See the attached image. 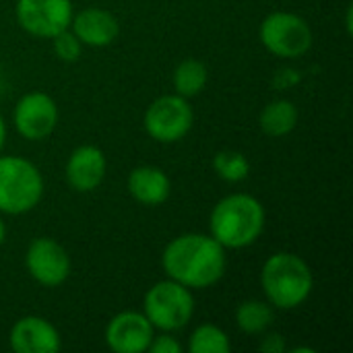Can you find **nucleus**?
Returning <instances> with one entry per match:
<instances>
[{
	"label": "nucleus",
	"mask_w": 353,
	"mask_h": 353,
	"mask_svg": "<svg viewBox=\"0 0 353 353\" xmlns=\"http://www.w3.org/2000/svg\"><path fill=\"white\" fill-rule=\"evenodd\" d=\"M172 81H174L176 93L190 99V97L199 95L205 89V85H207V66L196 58H186L176 66Z\"/></svg>",
	"instance_id": "17"
},
{
	"label": "nucleus",
	"mask_w": 353,
	"mask_h": 353,
	"mask_svg": "<svg viewBox=\"0 0 353 353\" xmlns=\"http://www.w3.org/2000/svg\"><path fill=\"white\" fill-rule=\"evenodd\" d=\"M273 308L261 300H246L236 310V325L246 335H261L273 325Z\"/></svg>",
	"instance_id": "18"
},
{
	"label": "nucleus",
	"mask_w": 353,
	"mask_h": 353,
	"mask_svg": "<svg viewBox=\"0 0 353 353\" xmlns=\"http://www.w3.org/2000/svg\"><path fill=\"white\" fill-rule=\"evenodd\" d=\"M14 14L23 31L35 37L52 39L56 33L70 27L72 2L70 0H17Z\"/></svg>",
	"instance_id": "8"
},
{
	"label": "nucleus",
	"mask_w": 353,
	"mask_h": 353,
	"mask_svg": "<svg viewBox=\"0 0 353 353\" xmlns=\"http://www.w3.org/2000/svg\"><path fill=\"white\" fill-rule=\"evenodd\" d=\"M263 46L279 58H300L312 48V29L296 12L277 10L263 19L259 29Z\"/></svg>",
	"instance_id": "6"
},
{
	"label": "nucleus",
	"mask_w": 353,
	"mask_h": 353,
	"mask_svg": "<svg viewBox=\"0 0 353 353\" xmlns=\"http://www.w3.org/2000/svg\"><path fill=\"white\" fill-rule=\"evenodd\" d=\"M147 352L151 353H182V345L168 333L163 335H153L151 343H149V350Z\"/></svg>",
	"instance_id": "22"
},
{
	"label": "nucleus",
	"mask_w": 353,
	"mask_h": 353,
	"mask_svg": "<svg viewBox=\"0 0 353 353\" xmlns=\"http://www.w3.org/2000/svg\"><path fill=\"white\" fill-rule=\"evenodd\" d=\"M4 141H6V124H4V118L0 114V153L4 149Z\"/></svg>",
	"instance_id": "24"
},
{
	"label": "nucleus",
	"mask_w": 353,
	"mask_h": 353,
	"mask_svg": "<svg viewBox=\"0 0 353 353\" xmlns=\"http://www.w3.org/2000/svg\"><path fill=\"white\" fill-rule=\"evenodd\" d=\"M25 267L39 285L58 288L70 275V256L56 240L35 238L27 246Z\"/></svg>",
	"instance_id": "10"
},
{
	"label": "nucleus",
	"mask_w": 353,
	"mask_h": 353,
	"mask_svg": "<svg viewBox=\"0 0 353 353\" xmlns=\"http://www.w3.org/2000/svg\"><path fill=\"white\" fill-rule=\"evenodd\" d=\"M213 170L225 182H242L250 174V161L240 151H219L213 157Z\"/></svg>",
	"instance_id": "20"
},
{
	"label": "nucleus",
	"mask_w": 353,
	"mask_h": 353,
	"mask_svg": "<svg viewBox=\"0 0 353 353\" xmlns=\"http://www.w3.org/2000/svg\"><path fill=\"white\" fill-rule=\"evenodd\" d=\"M161 267L168 279L188 290H205L223 277L225 248L213 236L182 234L163 248Z\"/></svg>",
	"instance_id": "1"
},
{
	"label": "nucleus",
	"mask_w": 353,
	"mask_h": 353,
	"mask_svg": "<svg viewBox=\"0 0 353 353\" xmlns=\"http://www.w3.org/2000/svg\"><path fill=\"white\" fill-rule=\"evenodd\" d=\"M12 122L17 132L27 141L48 139L58 124V105L48 93H25L14 105Z\"/></svg>",
	"instance_id": "9"
},
{
	"label": "nucleus",
	"mask_w": 353,
	"mask_h": 353,
	"mask_svg": "<svg viewBox=\"0 0 353 353\" xmlns=\"http://www.w3.org/2000/svg\"><path fill=\"white\" fill-rule=\"evenodd\" d=\"M298 118H300V112L292 101L277 99V101H271V103H267L263 108L259 124H261V130L267 137L279 139V137L290 134L296 128Z\"/></svg>",
	"instance_id": "16"
},
{
	"label": "nucleus",
	"mask_w": 353,
	"mask_h": 353,
	"mask_svg": "<svg viewBox=\"0 0 353 353\" xmlns=\"http://www.w3.org/2000/svg\"><path fill=\"white\" fill-rule=\"evenodd\" d=\"M128 192L137 203L157 207L170 199L172 182L163 170L155 165H141L128 174Z\"/></svg>",
	"instance_id": "15"
},
{
	"label": "nucleus",
	"mask_w": 353,
	"mask_h": 353,
	"mask_svg": "<svg viewBox=\"0 0 353 353\" xmlns=\"http://www.w3.org/2000/svg\"><path fill=\"white\" fill-rule=\"evenodd\" d=\"M52 43H54V54L60 60H64V62H77L81 58L83 43H81V39L70 29H64V31L56 33L52 37Z\"/></svg>",
	"instance_id": "21"
},
{
	"label": "nucleus",
	"mask_w": 353,
	"mask_h": 353,
	"mask_svg": "<svg viewBox=\"0 0 353 353\" xmlns=\"http://www.w3.org/2000/svg\"><path fill=\"white\" fill-rule=\"evenodd\" d=\"M294 353H314V350H308V347H296V350H292Z\"/></svg>",
	"instance_id": "26"
},
{
	"label": "nucleus",
	"mask_w": 353,
	"mask_h": 353,
	"mask_svg": "<svg viewBox=\"0 0 353 353\" xmlns=\"http://www.w3.org/2000/svg\"><path fill=\"white\" fill-rule=\"evenodd\" d=\"M72 33L81 39V43L91 46V48H105L110 46L118 33H120V23L118 19L99 6H89L77 12L70 21Z\"/></svg>",
	"instance_id": "14"
},
{
	"label": "nucleus",
	"mask_w": 353,
	"mask_h": 353,
	"mask_svg": "<svg viewBox=\"0 0 353 353\" xmlns=\"http://www.w3.org/2000/svg\"><path fill=\"white\" fill-rule=\"evenodd\" d=\"M259 350L263 353H283L288 350V345H285V339L279 333H267L261 339Z\"/></svg>",
	"instance_id": "23"
},
{
	"label": "nucleus",
	"mask_w": 353,
	"mask_h": 353,
	"mask_svg": "<svg viewBox=\"0 0 353 353\" xmlns=\"http://www.w3.org/2000/svg\"><path fill=\"white\" fill-rule=\"evenodd\" d=\"M8 343L14 353H56L62 347L60 333L41 316L19 319L10 329Z\"/></svg>",
	"instance_id": "12"
},
{
	"label": "nucleus",
	"mask_w": 353,
	"mask_h": 353,
	"mask_svg": "<svg viewBox=\"0 0 353 353\" xmlns=\"http://www.w3.org/2000/svg\"><path fill=\"white\" fill-rule=\"evenodd\" d=\"M143 314L149 319L153 329L159 331H178L184 329L194 314V298L188 288L174 279L155 283L143 302Z\"/></svg>",
	"instance_id": "5"
},
{
	"label": "nucleus",
	"mask_w": 353,
	"mask_h": 353,
	"mask_svg": "<svg viewBox=\"0 0 353 353\" xmlns=\"http://www.w3.org/2000/svg\"><path fill=\"white\" fill-rule=\"evenodd\" d=\"M43 196L41 172L29 159L0 155V211L23 215L39 205Z\"/></svg>",
	"instance_id": "4"
},
{
	"label": "nucleus",
	"mask_w": 353,
	"mask_h": 353,
	"mask_svg": "<svg viewBox=\"0 0 353 353\" xmlns=\"http://www.w3.org/2000/svg\"><path fill=\"white\" fill-rule=\"evenodd\" d=\"M155 335L153 325L143 312L124 310L112 316L105 327V343L116 353H143Z\"/></svg>",
	"instance_id": "11"
},
{
	"label": "nucleus",
	"mask_w": 353,
	"mask_h": 353,
	"mask_svg": "<svg viewBox=\"0 0 353 353\" xmlns=\"http://www.w3.org/2000/svg\"><path fill=\"white\" fill-rule=\"evenodd\" d=\"M105 155L95 145L77 147L66 161V182L77 192H93L105 178Z\"/></svg>",
	"instance_id": "13"
},
{
	"label": "nucleus",
	"mask_w": 353,
	"mask_h": 353,
	"mask_svg": "<svg viewBox=\"0 0 353 353\" xmlns=\"http://www.w3.org/2000/svg\"><path fill=\"white\" fill-rule=\"evenodd\" d=\"M194 114L188 99L174 93L157 97L145 112V130L157 143H178L192 128Z\"/></svg>",
	"instance_id": "7"
},
{
	"label": "nucleus",
	"mask_w": 353,
	"mask_h": 353,
	"mask_svg": "<svg viewBox=\"0 0 353 353\" xmlns=\"http://www.w3.org/2000/svg\"><path fill=\"white\" fill-rule=\"evenodd\" d=\"M4 240H6V225H4V221L0 219V246L4 244Z\"/></svg>",
	"instance_id": "25"
},
{
	"label": "nucleus",
	"mask_w": 353,
	"mask_h": 353,
	"mask_svg": "<svg viewBox=\"0 0 353 353\" xmlns=\"http://www.w3.org/2000/svg\"><path fill=\"white\" fill-rule=\"evenodd\" d=\"M261 285L269 304L281 310H294L308 300L314 277L302 256L275 252L261 269Z\"/></svg>",
	"instance_id": "3"
},
{
	"label": "nucleus",
	"mask_w": 353,
	"mask_h": 353,
	"mask_svg": "<svg viewBox=\"0 0 353 353\" xmlns=\"http://www.w3.org/2000/svg\"><path fill=\"white\" fill-rule=\"evenodd\" d=\"M209 230L223 248H246L265 230V207L252 194H228L213 207Z\"/></svg>",
	"instance_id": "2"
},
{
	"label": "nucleus",
	"mask_w": 353,
	"mask_h": 353,
	"mask_svg": "<svg viewBox=\"0 0 353 353\" xmlns=\"http://www.w3.org/2000/svg\"><path fill=\"white\" fill-rule=\"evenodd\" d=\"M188 350L192 353H230L232 343L225 331L215 325H201L192 331Z\"/></svg>",
	"instance_id": "19"
}]
</instances>
